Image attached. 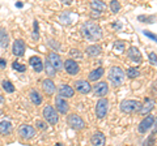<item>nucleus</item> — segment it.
Returning <instances> with one entry per match:
<instances>
[{"mask_svg": "<svg viewBox=\"0 0 157 146\" xmlns=\"http://www.w3.org/2000/svg\"><path fill=\"white\" fill-rule=\"evenodd\" d=\"M81 31H82V34H84V37L86 38V39L93 41V42L98 41L102 37L101 27L94 22H85L84 25H82Z\"/></svg>", "mask_w": 157, "mask_h": 146, "instance_id": "obj_1", "label": "nucleus"}, {"mask_svg": "<svg viewBox=\"0 0 157 146\" xmlns=\"http://www.w3.org/2000/svg\"><path fill=\"white\" fill-rule=\"evenodd\" d=\"M109 80L114 86H119L124 81V72L119 67H113L109 73Z\"/></svg>", "mask_w": 157, "mask_h": 146, "instance_id": "obj_2", "label": "nucleus"}, {"mask_svg": "<svg viewBox=\"0 0 157 146\" xmlns=\"http://www.w3.org/2000/svg\"><path fill=\"white\" fill-rule=\"evenodd\" d=\"M141 107V103L139 100H135V99H126L121 103V110L126 114H131V112H136L139 111Z\"/></svg>", "mask_w": 157, "mask_h": 146, "instance_id": "obj_3", "label": "nucleus"}, {"mask_svg": "<svg viewBox=\"0 0 157 146\" xmlns=\"http://www.w3.org/2000/svg\"><path fill=\"white\" fill-rule=\"evenodd\" d=\"M43 118H45L47 120V123H50L51 125H55L59 121V116L56 114V111L51 106H46L45 108H43Z\"/></svg>", "mask_w": 157, "mask_h": 146, "instance_id": "obj_4", "label": "nucleus"}, {"mask_svg": "<svg viewBox=\"0 0 157 146\" xmlns=\"http://www.w3.org/2000/svg\"><path fill=\"white\" fill-rule=\"evenodd\" d=\"M107 110H109V100L102 98L97 102V106H96V115L98 119H102L105 118L106 114H107Z\"/></svg>", "mask_w": 157, "mask_h": 146, "instance_id": "obj_5", "label": "nucleus"}, {"mask_svg": "<svg viewBox=\"0 0 157 146\" xmlns=\"http://www.w3.org/2000/svg\"><path fill=\"white\" fill-rule=\"evenodd\" d=\"M67 123L70 124L71 128L73 129H82L85 126V123H84V120H82L80 116L76 115V114H72L70 115L67 118Z\"/></svg>", "mask_w": 157, "mask_h": 146, "instance_id": "obj_6", "label": "nucleus"}, {"mask_svg": "<svg viewBox=\"0 0 157 146\" xmlns=\"http://www.w3.org/2000/svg\"><path fill=\"white\" fill-rule=\"evenodd\" d=\"M46 60L54 67V69H55V71H60L62 68H63V61H62L60 56H59L56 52L48 53V56H47V59H46Z\"/></svg>", "mask_w": 157, "mask_h": 146, "instance_id": "obj_7", "label": "nucleus"}, {"mask_svg": "<svg viewBox=\"0 0 157 146\" xmlns=\"http://www.w3.org/2000/svg\"><path fill=\"white\" fill-rule=\"evenodd\" d=\"M155 121H156V118L153 115H148V116H145V118L141 120V123L139 124V132L140 133H144L147 132L152 125L155 124Z\"/></svg>", "mask_w": 157, "mask_h": 146, "instance_id": "obj_8", "label": "nucleus"}, {"mask_svg": "<svg viewBox=\"0 0 157 146\" xmlns=\"http://www.w3.org/2000/svg\"><path fill=\"white\" fill-rule=\"evenodd\" d=\"M18 133L20 136H21L22 138H32L34 134H36V129L33 128V126L30 125H28V124H24L20 126V129H18Z\"/></svg>", "mask_w": 157, "mask_h": 146, "instance_id": "obj_9", "label": "nucleus"}, {"mask_svg": "<svg viewBox=\"0 0 157 146\" xmlns=\"http://www.w3.org/2000/svg\"><path fill=\"white\" fill-rule=\"evenodd\" d=\"M63 67H64V69L67 71L68 75H72V76H75L78 73V64L75 61V60H66L64 61V64H63Z\"/></svg>", "mask_w": 157, "mask_h": 146, "instance_id": "obj_10", "label": "nucleus"}, {"mask_svg": "<svg viewBox=\"0 0 157 146\" xmlns=\"http://www.w3.org/2000/svg\"><path fill=\"white\" fill-rule=\"evenodd\" d=\"M75 89L78 91V93L89 94V93H90V90H92V86L89 85V82H88V81L80 80V81H76V84H75Z\"/></svg>", "mask_w": 157, "mask_h": 146, "instance_id": "obj_11", "label": "nucleus"}, {"mask_svg": "<svg viewBox=\"0 0 157 146\" xmlns=\"http://www.w3.org/2000/svg\"><path fill=\"white\" fill-rule=\"evenodd\" d=\"M93 91H94V95L97 97H105L107 94V91H109V87H107L106 82H98L93 87Z\"/></svg>", "mask_w": 157, "mask_h": 146, "instance_id": "obj_12", "label": "nucleus"}, {"mask_svg": "<svg viewBox=\"0 0 157 146\" xmlns=\"http://www.w3.org/2000/svg\"><path fill=\"white\" fill-rule=\"evenodd\" d=\"M25 53V42L22 39H16L13 43V55L22 56Z\"/></svg>", "mask_w": 157, "mask_h": 146, "instance_id": "obj_13", "label": "nucleus"}, {"mask_svg": "<svg viewBox=\"0 0 157 146\" xmlns=\"http://www.w3.org/2000/svg\"><path fill=\"white\" fill-rule=\"evenodd\" d=\"M55 104H56V108L60 114H67L68 112V108H70V106H68L67 100L64 98H62V97H56L55 98Z\"/></svg>", "mask_w": 157, "mask_h": 146, "instance_id": "obj_14", "label": "nucleus"}, {"mask_svg": "<svg viewBox=\"0 0 157 146\" xmlns=\"http://www.w3.org/2000/svg\"><path fill=\"white\" fill-rule=\"evenodd\" d=\"M42 89L47 95H51V94L55 93L56 87H55V84H54L50 78H46V80H43V82H42Z\"/></svg>", "mask_w": 157, "mask_h": 146, "instance_id": "obj_15", "label": "nucleus"}, {"mask_svg": "<svg viewBox=\"0 0 157 146\" xmlns=\"http://www.w3.org/2000/svg\"><path fill=\"white\" fill-rule=\"evenodd\" d=\"M73 94H75V90L70 85H62L59 89V97H62V98H71Z\"/></svg>", "mask_w": 157, "mask_h": 146, "instance_id": "obj_16", "label": "nucleus"}, {"mask_svg": "<svg viewBox=\"0 0 157 146\" xmlns=\"http://www.w3.org/2000/svg\"><path fill=\"white\" fill-rule=\"evenodd\" d=\"M92 144L93 146H105L106 138L104 133H94L92 136Z\"/></svg>", "mask_w": 157, "mask_h": 146, "instance_id": "obj_17", "label": "nucleus"}, {"mask_svg": "<svg viewBox=\"0 0 157 146\" xmlns=\"http://www.w3.org/2000/svg\"><path fill=\"white\" fill-rule=\"evenodd\" d=\"M153 107H155V102L152 100V99H149V98H147V99H145V103L141 104V107H140V114L145 115V114L151 112Z\"/></svg>", "mask_w": 157, "mask_h": 146, "instance_id": "obj_18", "label": "nucleus"}, {"mask_svg": "<svg viewBox=\"0 0 157 146\" xmlns=\"http://www.w3.org/2000/svg\"><path fill=\"white\" fill-rule=\"evenodd\" d=\"M128 57H130L131 60L139 63L141 60V53L139 51V48H137V47H131L130 50H128Z\"/></svg>", "mask_w": 157, "mask_h": 146, "instance_id": "obj_19", "label": "nucleus"}, {"mask_svg": "<svg viewBox=\"0 0 157 146\" xmlns=\"http://www.w3.org/2000/svg\"><path fill=\"white\" fill-rule=\"evenodd\" d=\"M9 43V35L6 29H0V47L7 48Z\"/></svg>", "mask_w": 157, "mask_h": 146, "instance_id": "obj_20", "label": "nucleus"}, {"mask_svg": "<svg viewBox=\"0 0 157 146\" xmlns=\"http://www.w3.org/2000/svg\"><path fill=\"white\" fill-rule=\"evenodd\" d=\"M104 68H96L94 71H92L89 73V81H97V80H100L102 76H104Z\"/></svg>", "mask_w": 157, "mask_h": 146, "instance_id": "obj_21", "label": "nucleus"}, {"mask_svg": "<svg viewBox=\"0 0 157 146\" xmlns=\"http://www.w3.org/2000/svg\"><path fill=\"white\" fill-rule=\"evenodd\" d=\"M12 132V124L9 123V121H2L0 123V134L2 136H7Z\"/></svg>", "mask_w": 157, "mask_h": 146, "instance_id": "obj_22", "label": "nucleus"}, {"mask_svg": "<svg viewBox=\"0 0 157 146\" xmlns=\"http://www.w3.org/2000/svg\"><path fill=\"white\" fill-rule=\"evenodd\" d=\"M90 8L93 9V12H97V13H101L104 9L106 8V5L102 2H98V0H94V2L90 3Z\"/></svg>", "mask_w": 157, "mask_h": 146, "instance_id": "obj_23", "label": "nucleus"}, {"mask_svg": "<svg viewBox=\"0 0 157 146\" xmlns=\"http://www.w3.org/2000/svg\"><path fill=\"white\" fill-rule=\"evenodd\" d=\"M30 99H32L33 103L37 104V106L42 103V97H41V94H39L37 90H32L30 91Z\"/></svg>", "mask_w": 157, "mask_h": 146, "instance_id": "obj_24", "label": "nucleus"}, {"mask_svg": "<svg viewBox=\"0 0 157 146\" xmlns=\"http://www.w3.org/2000/svg\"><path fill=\"white\" fill-rule=\"evenodd\" d=\"M86 53L89 56H98L101 53V48L96 46V45H93V46H89L86 48Z\"/></svg>", "mask_w": 157, "mask_h": 146, "instance_id": "obj_25", "label": "nucleus"}, {"mask_svg": "<svg viewBox=\"0 0 157 146\" xmlns=\"http://www.w3.org/2000/svg\"><path fill=\"white\" fill-rule=\"evenodd\" d=\"M126 75L130 77V78H136V77L140 76V71L137 68H128L126 72Z\"/></svg>", "mask_w": 157, "mask_h": 146, "instance_id": "obj_26", "label": "nucleus"}, {"mask_svg": "<svg viewBox=\"0 0 157 146\" xmlns=\"http://www.w3.org/2000/svg\"><path fill=\"white\" fill-rule=\"evenodd\" d=\"M45 71H46V73H47V76H50V77H54V76H55V73H56V71L54 69V67H52L47 60H46V63H45Z\"/></svg>", "mask_w": 157, "mask_h": 146, "instance_id": "obj_27", "label": "nucleus"}, {"mask_svg": "<svg viewBox=\"0 0 157 146\" xmlns=\"http://www.w3.org/2000/svg\"><path fill=\"white\" fill-rule=\"evenodd\" d=\"M3 89L7 91V93H13L14 91V86L12 85L11 81H3Z\"/></svg>", "mask_w": 157, "mask_h": 146, "instance_id": "obj_28", "label": "nucleus"}, {"mask_svg": "<svg viewBox=\"0 0 157 146\" xmlns=\"http://www.w3.org/2000/svg\"><path fill=\"white\" fill-rule=\"evenodd\" d=\"M110 8H111L113 13H118V12H119V9H121V4H119V2H117V0L111 2V3H110Z\"/></svg>", "mask_w": 157, "mask_h": 146, "instance_id": "obj_29", "label": "nucleus"}, {"mask_svg": "<svg viewBox=\"0 0 157 146\" xmlns=\"http://www.w3.org/2000/svg\"><path fill=\"white\" fill-rule=\"evenodd\" d=\"M12 68L14 71H18V72H25L26 71V67L25 65H22V64H20V63L17 61H14L13 64H12Z\"/></svg>", "mask_w": 157, "mask_h": 146, "instance_id": "obj_30", "label": "nucleus"}, {"mask_svg": "<svg viewBox=\"0 0 157 146\" xmlns=\"http://www.w3.org/2000/svg\"><path fill=\"white\" fill-rule=\"evenodd\" d=\"M42 60H41V57H38V56H32L30 59H29V64H30L32 67H34V65H37L38 63H41Z\"/></svg>", "mask_w": 157, "mask_h": 146, "instance_id": "obj_31", "label": "nucleus"}, {"mask_svg": "<svg viewBox=\"0 0 157 146\" xmlns=\"http://www.w3.org/2000/svg\"><path fill=\"white\" fill-rule=\"evenodd\" d=\"M39 38V34H38V21H34V30H33V39L37 41Z\"/></svg>", "mask_w": 157, "mask_h": 146, "instance_id": "obj_32", "label": "nucleus"}, {"mask_svg": "<svg viewBox=\"0 0 157 146\" xmlns=\"http://www.w3.org/2000/svg\"><path fill=\"white\" fill-rule=\"evenodd\" d=\"M149 60L152 63V65H156L157 61H156V52H151L149 53Z\"/></svg>", "mask_w": 157, "mask_h": 146, "instance_id": "obj_33", "label": "nucleus"}, {"mask_svg": "<svg viewBox=\"0 0 157 146\" xmlns=\"http://www.w3.org/2000/svg\"><path fill=\"white\" fill-rule=\"evenodd\" d=\"M36 125L38 126L39 129H42V130H45V129H47V125L45 124V123H42V121H39V120H37V123H36Z\"/></svg>", "mask_w": 157, "mask_h": 146, "instance_id": "obj_34", "label": "nucleus"}, {"mask_svg": "<svg viewBox=\"0 0 157 146\" xmlns=\"http://www.w3.org/2000/svg\"><path fill=\"white\" fill-rule=\"evenodd\" d=\"M71 56L78 57V59H80V57H81V52L78 51V50H71Z\"/></svg>", "mask_w": 157, "mask_h": 146, "instance_id": "obj_35", "label": "nucleus"}, {"mask_svg": "<svg viewBox=\"0 0 157 146\" xmlns=\"http://www.w3.org/2000/svg\"><path fill=\"white\" fill-rule=\"evenodd\" d=\"M115 48H118L121 52L124 50V45H123V42H115Z\"/></svg>", "mask_w": 157, "mask_h": 146, "instance_id": "obj_36", "label": "nucleus"}, {"mask_svg": "<svg viewBox=\"0 0 157 146\" xmlns=\"http://www.w3.org/2000/svg\"><path fill=\"white\" fill-rule=\"evenodd\" d=\"M143 33L145 34L147 37H149V38H152V39H153V41H156V35H155V34H152V33H151V31H148V30H144Z\"/></svg>", "mask_w": 157, "mask_h": 146, "instance_id": "obj_37", "label": "nucleus"}, {"mask_svg": "<svg viewBox=\"0 0 157 146\" xmlns=\"http://www.w3.org/2000/svg\"><path fill=\"white\" fill-rule=\"evenodd\" d=\"M6 67H7V61L2 57V59H0V68H6Z\"/></svg>", "mask_w": 157, "mask_h": 146, "instance_id": "obj_38", "label": "nucleus"}, {"mask_svg": "<svg viewBox=\"0 0 157 146\" xmlns=\"http://www.w3.org/2000/svg\"><path fill=\"white\" fill-rule=\"evenodd\" d=\"M113 26H114L115 29H121V27H122L121 24H113Z\"/></svg>", "mask_w": 157, "mask_h": 146, "instance_id": "obj_39", "label": "nucleus"}, {"mask_svg": "<svg viewBox=\"0 0 157 146\" xmlns=\"http://www.w3.org/2000/svg\"><path fill=\"white\" fill-rule=\"evenodd\" d=\"M16 7H18V8H21V7H22V3H17V4H16Z\"/></svg>", "mask_w": 157, "mask_h": 146, "instance_id": "obj_40", "label": "nucleus"}, {"mask_svg": "<svg viewBox=\"0 0 157 146\" xmlns=\"http://www.w3.org/2000/svg\"><path fill=\"white\" fill-rule=\"evenodd\" d=\"M3 100H4V98H3V97H2V95H0V103H2V102H3Z\"/></svg>", "mask_w": 157, "mask_h": 146, "instance_id": "obj_41", "label": "nucleus"}, {"mask_svg": "<svg viewBox=\"0 0 157 146\" xmlns=\"http://www.w3.org/2000/svg\"><path fill=\"white\" fill-rule=\"evenodd\" d=\"M55 146H64V145H63V144H56Z\"/></svg>", "mask_w": 157, "mask_h": 146, "instance_id": "obj_42", "label": "nucleus"}]
</instances>
